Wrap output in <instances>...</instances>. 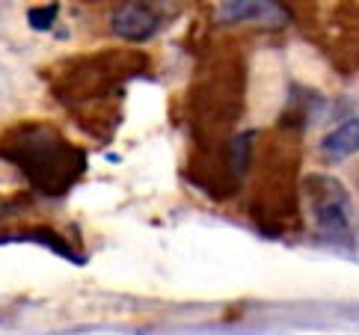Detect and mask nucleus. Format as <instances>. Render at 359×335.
Segmentation results:
<instances>
[{
  "label": "nucleus",
  "instance_id": "7",
  "mask_svg": "<svg viewBox=\"0 0 359 335\" xmlns=\"http://www.w3.org/2000/svg\"><path fill=\"white\" fill-rule=\"evenodd\" d=\"M220 15L229 24H255V27H282L288 9L282 0H223Z\"/></svg>",
  "mask_w": 359,
  "mask_h": 335
},
{
  "label": "nucleus",
  "instance_id": "3",
  "mask_svg": "<svg viewBox=\"0 0 359 335\" xmlns=\"http://www.w3.org/2000/svg\"><path fill=\"white\" fill-rule=\"evenodd\" d=\"M243 113V66L235 54L214 57L202 69V77L194 83L190 116H194V134L202 139L208 151H229L232 128Z\"/></svg>",
  "mask_w": 359,
  "mask_h": 335
},
{
  "label": "nucleus",
  "instance_id": "5",
  "mask_svg": "<svg viewBox=\"0 0 359 335\" xmlns=\"http://www.w3.org/2000/svg\"><path fill=\"white\" fill-rule=\"evenodd\" d=\"M288 18L339 66L359 57V4L356 0H282Z\"/></svg>",
  "mask_w": 359,
  "mask_h": 335
},
{
  "label": "nucleus",
  "instance_id": "10",
  "mask_svg": "<svg viewBox=\"0 0 359 335\" xmlns=\"http://www.w3.org/2000/svg\"><path fill=\"white\" fill-rule=\"evenodd\" d=\"M6 240H15V243H42V247H48L50 252L62 255V259H69V261H74V264H83L81 255H74V249L69 247V243L62 240L54 228H48V226H42V228H30V231H21V235L0 238V243H6Z\"/></svg>",
  "mask_w": 359,
  "mask_h": 335
},
{
  "label": "nucleus",
  "instance_id": "9",
  "mask_svg": "<svg viewBox=\"0 0 359 335\" xmlns=\"http://www.w3.org/2000/svg\"><path fill=\"white\" fill-rule=\"evenodd\" d=\"M327 158L332 160H341V158H351V154H359V119H351L339 125L336 131H330L320 143Z\"/></svg>",
  "mask_w": 359,
  "mask_h": 335
},
{
  "label": "nucleus",
  "instance_id": "6",
  "mask_svg": "<svg viewBox=\"0 0 359 335\" xmlns=\"http://www.w3.org/2000/svg\"><path fill=\"white\" fill-rule=\"evenodd\" d=\"M300 202L309 208L320 238L336 247H351V196L332 175H306L300 182Z\"/></svg>",
  "mask_w": 359,
  "mask_h": 335
},
{
  "label": "nucleus",
  "instance_id": "13",
  "mask_svg": "<svg viewBox=\"0 0 359 335\" xmlns=\"http://www.w3.org/2000/svg\"><path fill=\"white\" fill-rule=\"evenodd\" d=\"M356 62H359V57H356Z\"/></svg>",
  "mask_w": 359,
  "mask_h": 335
},
{
  "label": "nucleus",
  "instance_id": "12",
  "mask_svg": "<svg viewBox=\"0 0 359 335\" xmlns=\"http://www.w3.org/2000/svg\"><path fill=\"white\" fill-rule=\"evenodd\" d=\"M353 315H356V317H359V308H356V312H353Z\"/></svg>",
  "mask_w": 359,
  "mask_h": 335
},
{
  "label": "nucleus",
  "instance_id": "2",
  "mask_svg": "<svg viewBox=\"0 0 359 335\" xmlns=\"http://www.w3.org/2000/svg\"><path fill=\"white\" fill-rule=\"evenodd\" d=\"M288 128V125H282ZM297 128L273 134L262 149L250 217L264 235L282 238L303 226L300 182H297Z\"/></svg>",
  "mask_w": 359,
  "mask_h": 335
},
{
  "label": "nucleus",
  "instance_id": "4",
  "mask_svg": "<svg viewBox=\"0 0 359 335\" xmlns=\"http://www.w3.org/2000/svg\"><path fill=\"white\" fill-rule=\"evenodd\" d=\"M146 57L134 50H101L93 57L66 60L50 81V93L72 110L107 104L110 95L122 93V83L146 69Z\"/></svg>",
  "mask_w": 359,
  "mask_h": 335
},
{
  "label": "nucleus",
  "instance_id": "11",
  "mask_svg": "<svg viewBox=\"0 0 359 335\" xmlns=\"http://www.w3.org/2000/svg\"><path fill=\"white\" fill-rule=\"evenodd\" d=\"M57 12H60V4H45V6H33L27 12V24H30V30L36 33H45L54 27V21H57Z\"/></svg>",
  "mask_w": 359,
  "mask_h": 335
},
{
  "label": "nucleus",
  "instance_id": "8",
  "mask_svg": "<svg viewBox=\"0 0 359 335\" xmlns=\"http://www.w3.org/2000/svg\"><path fill=\"white\" fill-rule=\"evenodd\" d=\"M110 30L113 36L125 39V42H146L158 30V15L140 4H125L122 9L113 12Z\"/></svg>",
  "mask_w": 359,
  "mask_h": 335
},
{
  "label": "nucleus",
  "instance_id": "1",
  "mask_svg": "<svg viewBox=\"0 0 359 335\" xmlns=\"http://www.w3.org/2000/svg\"><path fill=\"white\" fill-rule=\"evenodd\" d=\"M0 160L12 163L45 196H66L86 172V151L48 122H21L0 137Z\"/></svg>",
  "mask_w": 359,
  "mask_h": 335
}]
</instances>
